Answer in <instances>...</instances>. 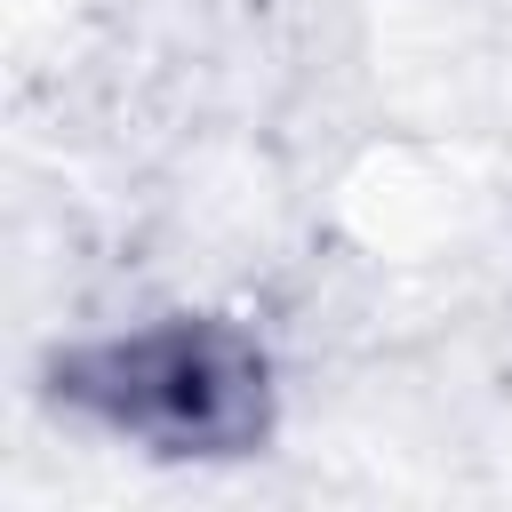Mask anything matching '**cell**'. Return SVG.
Masks as SVG:
<instances>
[{
    "label": "cell",
    "mask_w": 512,
    "mask_h": 512,
    "mask_svg": "<svg viewBox=\"0 0 512 512\" xmlns=\"http://www.w3.org/2000/svg\"><path fill=\"white\" fill-rule=\"evenodd\" d=\"M112 408L160 440H232L256 416V368L216 336H144L112 352Z\"/></svg>",
    "instance_id": "1"
}]
</instances>
